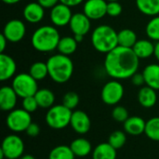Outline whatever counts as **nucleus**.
<instances>
[{
	"mask_svg": "<svg viewBox=\"0 0 159 159\" xmlns=\"http://www.w3.org/2000/svg\"><path fill=\"white\" fill-rule=\"evenodd\" d=\"M140 59L132 48L117 46L112 51L105 54L103 62L106 74L116 80L130 78L138 72Z\"/></svg>",
	"mask_w": 159,
	"mask_h": 159,
	"instance_id": "obj_1",
	"label": "nucleus"
},
{
	"mask_svg": "<svg viewBox=\"0 0 159 159\" xmlns=\"http://www.w3.org/2000/svg\"><path fill=\"white\" fill-rule=\"evenodd\" d=\"M48 76L57 84L68 82L74 74V62L69 56L58 53L50 56L47 61Z\"/></svg>",
	"mask_w": 159,
	"mask_h": 159,
	"instance_id": "obj_2",
	"label": "nucleus"
},
{
	"mask_svg": "<svg viewBox=\"0 0 159 159\" xmlns=\"http://www.w3.org/2000/svg\"><path fill=\"white\" fill-rule=\"evenodd\" d=\"M60 39V33L54 25H43L33 33L31 44L36 51L48 53L57 49Z\"/></svg>",
	"mask_w": 159,
	"mask_h": 159,
	"instance_id": "obj_3",
	"label": "nucleus"
},
{
	"mask_svg": "<svg viewBox=\"0 0 159 159\" xmlns=\"http://www.w3.org/2000/svg\"><path fill=\"white\" fill-rule=\"evenodd\" d=\"M91 44L98 52L107 54L118 46L117 32L110 25L101 24L91 33Z\"/></svg>",
	"mask_w": 159,
	"mask_h": 159,
	"instance_id": "obj_4",
	"label": "nucleus"
},
{
	"mask_svg": "<svg viewBox=\"0 0 159 159\" xmlns=\"http://www.w3.org/2000/svg\"><path fill=\"white\" fill-rule=\"evenodd\" d=\"M73 111L61 104H54L48 109L46 114V123L53 129H63L70 126Z\"/></svg>",
	"mask_w": 159,
	"mask_h": 159,
	"instance_id": "obj_5",
	"label": "nucleus"
},
{
	"mask_svg": "<svg viewBox=\"0 0 159 159\" xmlns=\"http://www.w3.org/2000/svg\"><path fill=\"white\" fill-rule=\"evenodd\" d=\"M11 87L18 94L19 98L34 96L37 92V81L29 73H20L12 78Z\"/></svg>",
	"mask_w": 159,
	"mask_h": 159,
	"instance_id": "obj_6",
	"label": "nucleus"
},
{
	"mask_svg": "<svg viewBox=\"0 0 159 159\" xmlns=\"http://www.w3.org/2000/svg\"><path fill=\"white\" fill-rule=\"evenodd\" d=\"M31 123V114L22 108H15L12 111L8 112L6 118L7 127L13 133L25 132Z\"/></svg>",
	"mask_w": 159,
	"mask_h": 159,
	"instance_id": "obj_7",
	"label": "nucleus"
},
{
	"mask_svg": "<svg viewBox=\"0 0 159 159\" xmlns=\"http://www.w3.org/2000/svg\"><path fill=\"white\" fill-rule=\"evenodd\" d=\"M124 94L125 89L122 83L119 80L113 79L103 85L101 91V98L106 105L116 106L122 101Z\"/></svg>",
	"mask_w": 159,
	"mask_h": 159,
	"instance_id": "obj_8",
	"label": "nucleus"
},
{
	"mask_svg": "<svg viewBox=\"0 0 159 159\" xmlns=\"http://www.w3.org/2000/svg\"><path fill=\"white\" fill-rule=\"evenodd\" d=\"M0 150L6 159H20L24 153V142L17 133L7 135L2 141Z\"/></svg>",
	"mask_w": 159,
	"mask_h": 159,
	"instance_id": "obj_9",
	"label": "nucleus"
},
{
	"mask_svg": "<svg viewBox=\"0 0 159 159\" xmlns=\"http://www.w3.org/2000/svg\"><path fill=\"white\" fill-rule=\"evenodd\" d=\"M2 34L8 42L18 43L24 38L26 34V26L22 20L19 19H13L5 24Z\"/></svg>",
	"mask_w": 159,
	"mask_h": 159,
	"instance_id": "obj_10",
	"label": "nucleus"
},
{
	"mask_svg": "<svg viewBox=\"0 0 159 159\" xmlns=\"http://www.w3.org/2000/svg\"><path fill=\"white\" fill-rule=\"evenodd\" d=\"M72 17L73 12L71 7L61 2L50 9L49 19L55 27H64L69 25Z\"/></svg>",
	"mask_w": 159,
	"mask_h": 159,
	"instance_id": "obj_11",
	"label": "nucleus"
},
{
	"mask_svg": "<svg viewBox=\"0 0 159 159\" xmlns=\"http://www.w3.org/2000/svg\"><path fill=\"white\" fill-rule=\"evenodd\" d=\"M106 0H86L83 5V13L91 20H98L107 15Z\"/></svg>",
	"mask_w": 159,
	"mask_h": 159,
	"instance_id": "obj_12",
	"label": "nucleus"
},
{
	"mask_svg": "<svg viewBox=\"0 0 159 159\" xmlns=\"http://www.w3.org/2000/svg\"><path fill=\"white\" fill-rule=\"evenodd\" d=\"M70 126L75 133L84 135L90 130L91 120L86 112L82 110H75L72 114Z\"/></svg>",
	"mask_w": 159,
	"mask_h": 159,
	"instance_id": "obj_13",
	"label": "nucleus"
},
{
	"mask_svg": "<svg viewBox=\"0 0 159 159\" xmlns=\"http://www.w3.org/2000/svg\"><path fill=\"white\" fill-rule=\"evenodd\" d=\"M69 27L74 35L81 34L85 36L91 29V20L83 12H77L73 14Z\"/></svg>",
	"mask_w": 159,
	"mask_h": 159,
	"instance_id": "obj_14",
	"label": "nucleus"
},
{
	"mask_svg": "<svg viewBox=\"0 0 159 159\" xmlns=\"http://www.w3.org/2000/svg\"><path fill=\"white\" fill-rule=\"evenodd\" d=\"M18 94L11 86H4L0 89V108L4 112H10L16 108Z\"/></svg>",
	"mask_w": 159,
	"mask_h": 159,
	"instance_id": "obj_15",
	"label": "nucleus"
},
{
	"mask_svg": "<svg viewBox=\"0 0 159 159\" xmlns=\"http://www.w3.org/2000/svg\"><path fill=\"white\" fill-rule=\"evenodd\" d=\"M22 16L27 22L35 24L44 19L45 8L38 2H31L23 7Z\"/></svg>",
	"mask_w": 159,
	"mask_h": 159,
	"instance_id": "obj_16",
	"label": "nucleus"
},
{
	"mask_svg": "<svg viewBox=\"0 0 159 159\" xmlns=\"http://www.w3.org/2000/svg\"><path fill=\"white\" fill-rule=\"evenodd\" d=\"M17 64L15 60L7 54H0V80L7 81L16 75Z\"/></svg>",
	"mask_w": 159,
	"mask_h": 159,
	"instance_id": "obj_17",
	"label": "nucleus"
},
{
	"mask_svg": "<svg viewBox=\"0 0 159 159\" xmlns=\"http://www.w3.org/2000/svg\"><path fill=\"white\" fill-rule=\"evenodd\" d=\"M145 126H146V121L139 116H129L123 123L124 131L131 136H139L144 133Z\"/></svg>",
	"mask_w": 159,
	"mask_h": 159,
	"instance_id": "obj_18",
	"label": "nucleus"
},
{
	"mask_svg": "<svg viewBox=\"0 0 159 159\" xmlns=\"http://www.w3.org/2000/svg\"><path fill=\"white\" fill-rule=\"evenodd\" d=\"M137 98L140 105L146 109H150L154 107L157 102V90L146 85L140 89Z\"/></svg>",
	"mask_w": 159,
	"mask_h": 159,
	"instance_id": "obj_19",
	"label": "nucleus"
},
{
	"mask_svg": "<svg viewBox=\"0 0 159 159\" xmlns=\"http://www.w3.org/2000/svg\"><path fill=\"white\" fill-rule=\"evenodd\" d=\"M143 75L146 86L157 91L159 90V64L150 63L146 65L143 70Z\"/></svg>",
	"mask_w": 159,
	"mask_h": 159,
	"instance_id": "obj_20",
	"label": "nucleus"
},
{
	"mask_svg": "<svg viewBox=\"0 0 159 159\" xmlns=\"http://www.w3.org/2000/svg\"><path fill=\"white\" fill-rule=\"evenodd\" d=\"M155 48L156 44L152 42L150 39H141L136 42L133 46L132 49L136 56L141 59H148L155 54Z\"/></svg>",
	"mask_w": 159,
	"mask_h": 159,
	"instance_id": "obj_21",
	"label": "nucleus"
},
{
	"mask_svg": "<svg viewBox=\"0 0 159 159\" xmlns=\"http://www.w3.org/2000/svg\"><path fill=\"white\" fill-rule=\"evenodd\" d=\"M70 148L77 157H86L89 155L92 154V144L86 138H76L72 141Z\"/></svg>",
	"mask_w": 159,
	"mask_h": 159,
	"instance_id": "obj_22",
	"label": "nucleus"
},
{
	"mask_svg": "<svg viewBox=\"0 0 159 159\" xmlns=\"http://www.w3.org/2000/svg\"><path fill=\"white\" fill-rule=\"evenodd\" d=\"M116 149L114 148L108 142L98 144L92 151V159H116Z\"/></svg>",
	"mask_w": 159,
	"mask_h": 159,
	"instance_id": "obj_23",
	"label": "nucleus"
},
{
	"mask_svg": "<svg viewBox=\"0 0 159 159\" xmlns=\"http://www.w3.org/2000/svg\"><path fill=\"white\" fill-rule=\"evenodd\" d=\"M39 108L49 109L55 103L56 97L52 90L49 89H39L34 95Z\"/></svg>",
	"mask_w": 159,
	"mask_h": 159,
	"instance_id": "obj_24",
	"label": "nucleus"
},
{
	"mask_svg": "<svg viewBox=\"0 0 159 159\" xmlns=\"http://www.w3.org/2000/svg\"><path fill=\"white\" fill-rule=\"evenodd\" d=\"M136 7L145 16L159 15V0H136Z\"/></svg>",
	"mask_w": 159,
	"mask_h": 159,
	"instance_id": "obj_25",
	"label": "nucleus"
},
{
	"mask_svg": "<svg viewBox=\"0 0 159 159\" xmlns=\"http://www.w3.org/2000/svg\"><path fill=\"white\" fill-rule=\"evenodd\" d=\"M117 38H118V46L132 48L133 46L138 41L136 33L129 28H125L120 30L117 33Z\"/></svg>",
	"mask_w": 159,
	"mask_h": 159,
	"instance_id": "obj_26",
	"label": "nucleus"
},
{
	"mask_svg": "<svg viewBox=\"0 0 159 159\" xmlns=\"http://www.w3.org/2000/svg\"><path fill=\"white\" fill-rule=\"evenodd\" d=\"M77 46L78 43L74 36H63L61 37L57 49L59 53L66 56H70L76 51Z\"/></svg>",
	"mask_w": 159,
	"mask_h": 159,
	"instance_id": "obj_27",
	"label": "nucleus"
},
{
	"mask_svg": "<svg viewBox=\"0 0 159 159\" xmlns=\"http://www.w3.org/2000/svg\"><path fill=\"white\" fill-rule=\"evenodd\" d=\"M75 156L70 146L65 144L57 145L51 149L48 154V159H75Z\"/></svg>",
	"mask_w": 159,
	"mask_h": 159,
	"instance_id": "obj_28",
	"label": "nucleus"
},
{
	"mask_svg": "<svg viewBox=\"0 0 159 159\" xmlns=\"http://www.w3.org/2000/svg\"><path fill=\"white\" fill-rule=\"evenodd\" d=\"M29 74L36 80L41 81L48 76V69L47 62L44 61H35L29 68Z\"/></svg>",
	"mask_w": 159,
	"mask_h": 159,
	"instance_id": "obj_29",
	"label": "nucleus"
},
{
	"mask_svg": "<svg viewBox=\"0 0 159 159\" xmlns=\"http://www.w3.org/2000/svg\"><path fill=\"white\" fill-rule=\"evenodd\" d=\"M144 134L154 142H159V116H155L146 121Z\"/></svg>",
	"mask_w": 159,
	"mask_h": 159,
	"instance_id": "obj_30",
	"label": "nucleus"
},
{
	"mask_svg": "<svg viewBox=\"0 0 159 159\" xmlns=\"http://www.w3.org/2000/svg\"><path fill=\"white\" fill-rule=\"evenodd\" d=\"M145 33L150 40L159 42V15L152 17V19L147 22Z\"/></svg>",
	"mask_w": 159,
	"mask_h": 159,
	"instance_id": "obj_31",
	"label": "nucleus"
},
{
	"mask_svg": "<svg viewBox=\"0 0 159 159\" xmlns=\"http://www.w3.org/2000/svg\"><path fill=\"white\" fill-rule=\"evenodd\" d=\"M108 143L116 150L121 149L127 143V133L124 130H115L109 135Z\"/></svg>",
	"mask_w": 159,
	"mask_h": 159,
	"instance_id": "obj_32",
	"label": "nucleus"
},
{
	"mask_svg": "<svg viewBox=\"0 0 159 159\" xmlns=\"http://www.w3.org/2000/svg\"><path fill=\"white\" fill-rule=\"evenodd\" d=\"M79 96L75 91L66 92L62 97V104L72 111H74L77 107V105L79 104Z\"/></svg>",
	"mask_w": 159,
	"mask_h": 159,
	"instance_id": "obj_33",
	"label": "nucleus"
},
{
	"mask_svg": "<svg viewBox=\"0 0 159 159\" xmlns=\"http://www.w3.org/2000/svg\"><path fill=\"white\" fill-rule=\"evenodd\" d=\"M112 117L115 121L118 123H124L129 117V111L126 107L117 104L114 107L112 111Z\"/></svg>",
	"mask_w": 159,
	"mask_h": 159,
	"instance_id": "obj_34",
	"label": "nucleus"
},
{
	"mask_svg": "<svg viewBox=\"0 0 159 159\" xmlns=\"http://www.w3.org/2000/svg\"><path fill=\"white\" fill-rule=\"evenodd\" d=\"M21 108L24 109L25 111H27L30 114L35 112L39 108L35 97L34 96H30V97L23 98L22 102H21Z\"/></svg>",
	"mask_w": 159,
	"mask_h": 159,
	"instance_id": "obj_35",
	"label": "nucleus"
},
{
	"mask_svg": "<svg viewBox=\"0 0 159 159\" xmlns=\"http://www.w3.org/2000/svg\"><path fill=\"white\" fill-rule=\"evenodd\" d=\"M123 11L122 5L119 1H112L107 3V15L112 18H116L121 15Z\"/></svg>",
	"mask_w": 159,
	"mask_h": 159,
	"instance_id": "obj_36",
	"label": "nucleus"
},
{
	"mask_svg": "<svg viewBox=\"0 0 159 159\" xmlns=\"http://www.w3.org/2000/svg\"><path fill=\"white\" fill-rule=\"evenodd\" d=\"M25 133L27 134V136L32 137V138H34V137L38 136L39 133H40V127H39V125H37L36 123L32 122L29 125V127L27 128Z\"/></svg>",
	"mask_w": 159,
	"mask_h": 159,
	"instance_id": "obj_37",
	"label": "nucleus"
},
{
	"mask_svg": "<svg viewBox=\"0 0 159 159\" xmlns=\"http://www.w3.org/2000/svg\"><path fill=\"white\" fill-rule=\"evenodd\" d=\"M131 83L136 86V87H142L143 85H145V81H144V77L143 73H136L134 74L131 77H130Z\"/></svg>",
	"mask_w": 159,
	"mask_h": 159,
	"instance_id": "obj_38",
	"label": "nucleus"
},
{
	"mask_svg": "<svg viewBox=\"0 0 159 159\" xmlns=\"http://www.w3.org/2000/svg\"><path fill=\"white\" fill-rule=\"evenodd\" d=\"M36 2H38L45 9H51L58 3H60V0H37Z\"/></svg>",
	"mask_w": 159,
	"mask_h": 159,
	"instance_id": "obj_39",
	"label": "nucleus"
},
{
	"mask_svg": "<svg viewBox=\"0 0 159 159\" xmlns=\"http://www.w3.org/2000/svg\"><path fill=\"white\" fill-rule=\"evenodd\" d=\"M84 1H85V0H60V2H61V3L67 5V6H69L70 7L79 6V5H80V4H82Z\"/></svg>",
	"mask_w": 159,
	"mask_h": 159,
	"instance_id": "obj_40",
	"label": "nucleus"
},
{
	"mask_svg": "<svg viewBox=\"0 0 159 159\" xmlns=\"http://www.w3.org/2000/svg\"><path fill=\"white\" fill-rule=\"evenodd\" d=\"M7 39L5 37V35L2 34H0V52L1 53H4V51H5V49H6V48H7Z\"/></svg>",
	"mask_w": 159,
	"mask_h": 159,
	"instance_id": "obj_41",
	"label": "nucleus"
},
{
	"mask_svg": "<svg viewBox=\"0 0 159 159\" xmlns=\"http://www.w3.org/2000/svg\"><path fill=\"white\" fill-rule=\"evenodd\" d=\"M155 57L157 58V60L159 61V42H157L156 44V48H155Z\"/></svg>",
	"mask_w": 159,
	"mask_h": 159,
	"instance_id": "obj_42",
	"label": "nucleus"
},
{
	"mask_svg": "<svg viewBox=\"0 0 159 159\" xmlns=\"http://www.w3.org/2000/svg\"><path fill=\"white\" fill-rule=\"evenodd\" d=\"M2 1L7 5H15V4L20 2L21 0H2Z\"/></svg>",
	"mask_w": 159,
	"mask_h": 159,
	"instance_id": "obj_43",
	"label": "nucleus"
},
{
	"mask_svg": "<svg viewBox=\"0 0 159 159\" xmlns=\"http://www.w3.org/2000/svg\"><path fill=\"white\" fill-rule=\"evenodd\" d=\"M74 37H75V39L77 41V43L82 42V41H83V39H84V35H81V34H75V35H74Z\"/></svg>",
	"mask_w": 159,
	"mask_h": 159,
	"instance_id": "obj_44",
	"label": "nucleus"
},
{
	"mask_svg": "<svg viewBox=\"0 0 159 159\" xmlns=\"http://www.w3.org/2000/svg\"><path fill=\"white\" fill-rule=\"evenodd\" d=\"M20 159H35L32 155H23Z\"/></svg>",
	"mask_w": 159,
	"mask_h": 159,
	"instance_id": "obj_45",
	"label": "nucleus"
},
{
	"mask_svg": "<svg viewBox=\"0 0 159 159\" xmlns=\"http://www.w3.org/2000/svg\"><path fill=\"white\" fill-rule=\"evenodd\" d=\"M107 2H112V1H119V0H106Z\"/></svg>",
	"mask_w": 159,
	"mask_h": 159,
	"instance_id": "obj_46",
	"label": "nucleus"
}]
</instances>
